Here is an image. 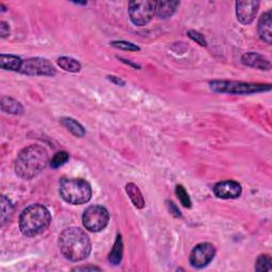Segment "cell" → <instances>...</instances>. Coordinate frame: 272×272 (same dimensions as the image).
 I'll return each instance as SVG.
<instances>
[{
	"instance_id": "obj_11",
	"label": "cell",
	"mask_w": 272,
	"mask_h": 272,
	"mask_svg": "<svg viewBox=\"0 0 272 272\" xmlns=\"http://www.w3.org/2000/svg\"><path fill=\"white\" fill-rule=\"evenodd\" d=\"M241 186L236 181H223L214 187V194L220 199H236L241 195Z\"/></svg>"
},
{
	"instance_id": "obj_27",
	"label": "cell",
	"mask_w": 272,
	"mask_h": 272,
	"mask_svg": "<svg viewBox=\"0 0 272 272\" xmlns=\"http://www.w3.org/2000/svg\"><path fill=\"white\" fill-rule=\"evenodd\" d=\"M168 206H169V211L171 214H173L175 217H181L182 216V214H181L180 209L177 207V205L173 202V201H170V202H168Z\"/></svg>"
},
{
	"instance_id": "obj_12",
	"label": "cell",
	"mask_w": 272,
	"mask_h": 272,
	"mask_svg": "<svg viewBox=\"0 0 272 272\" xmlns=\"http://www.w3.org/2000/svg\"><path fill=\"white\" fill-rule=\"evenodd\" d=\"M241 62H243V64L246 66L256 68L259 70L271 69V63L269 60L266 57L261 56L259 53H255V52L245 53L243 57H241Z\"/></svg>"
},
{
	"instance_id": "obj_14",
	"label": "cell",
	"mask_w": 272,
	"mask_h": 272,
	"mask_svg": "<svg viewBox=\"0 0 272 272\" xmlns=\"http://www.w3.org/2000/svg\"><path fill=\"white\" fill-rule=\"evenodd\" d=\"M179 5H180L179 2H156L155 13L159 18L166 19L174 15Z\"/></svg>"
},
{
	"instance_id": "obj_6",
	"label": "cell",
	"mask_w": 272,
	"mask_h": 272,
	"mask_svg": "<svg viewBox=\"0 0 272 272\" xmlns=\"http://www.w3.org/2000/svg\"><path fill=\"white\" fill-rule=\"evenodd\" d=\"M155 14V3L149 0H140L129 4V16L135 26L148 25Z\"/></svg>"
},
{
	"instance_id": "obj_16",
	"label": "cell",
	"mask_w": 272,
	"mask_h": 272,
	"mask_svg": "<svg viewBox=\"0 0 272 272\" xmlns=\"http://www.w3.org/2000/svg\"><path fill=\"white\" fill-rule=\"evenodd\" d=\"M126 191L129 198L132 201L135 207L142 209L145 207V199L142 194V191L138 188V186L134 183H129L126 186Z\"/></svg>"
},
{
	"instance_id": "obj_24",
	"label": "cell",
	"mask_w": 272,
	"mask_h": 272,
	"mask_svg": "<svg viewBox=\"0 0 272 272\" xmlns=\"http://www.w3.org/2000/svg\"><path fill=\"white\" fill-rule=\"evenodd\" d=\"M176 194H177L179 200L181 201V203L183 204V206H185L187 208L191 207L190 198H189V196L187 194V191L185 190V188L182 185H178L176 187Z\"/></svg>"
},
{
	"instance_id": "obj_23",
	"label": "cell",
	"mask_w": 272,
	"mask_h": 272,
	"mask_svg": "<svg viewBox=\"0 0 272 272\" xmlns=\"http://www.w3.org/2000/svg\"><path fill=\"white\" fill-rule=\"evenodd\" d=\"M68 158H69V155L66 151H60V152L56 153L55 156L51 158V160H50V166H51V168L53 169H57L59 167L63 166L67 162Z\"/></svg>"
},
{
	"instance_id": "obj_9",
	"label": "cell",
	"mask_w": 272,
	"mask_h": 272,
	"mask_svg": "<svg viewBox=\"0 0 272 272\" xmlns=\"http://www.w3.org/2000/svg\"><path fill=\"white\" fill-rule=\"evenodd\" d=\"M216 254L215 247L209 243H202L197 245L190 252L189 263L194 268L206 267Z\"/></svg>"
},
{
	"instance_id": "obj_3",
	"label": "cell",
	"mask_w": 272,
	"mask_h": 272,
	"mask_svg": "<svg viewBox=\"0 0 272 272\" xmlns=\"http://www.w3.org/2000/svg\"><path fill=\"white\" fill-rule=\"evenodd\" d=\"M51 223V215L43 204H31L19 217V229L27 237H34L45 232Z\"/></svg>"
},
{
	"instance_id": "obj_4",
	"label": "cell",
	"mask_w": 272,
	"mask_h": 272,
	"mask_svg": "<svg viewBox=\"0 0 272 272\" xmlns=\"http://www.w3.org/2000/svg\"><path fill=\"white\" fill-rule=\"evenodd\" d=\"M60 195L65 202L74 205L87 203L93 191L87 181L83 179H62L60 182Z\"/></svg>"
},
{
	"instance_id": "obj_13",
	"label": "cell",
	"mask_w": 272,
	"mask_h": 272,
	"mask_svg": "<svg viewBox=\"0 0 272 272\" xmlns=\"http://www.w3.org/2000/svg\"><path fill=\"white\" fill-rule=\"evenodd\" d=\"M271 11H268L260 16L258 21V34L259 37L267 44H271L272 42V31H271Z\"/></svg>"
},
{
	"instance_id": "obj_2",
	"label": "cell",
	"mask_w": 272,
	"mask_h": 272,
	"mask_svg": "<svg viewBox=\"0 0 272 272\" xmlns=\"http://www.w3.org/2000/svg\"><path fill=\"white\" fill-rule=\"evenodd\" d=\"M59 247L65 258L72 261L85 259L92 251V244L83 230L76 227L65 229L59 237Z\"/></svg>"
},
{
	"instance_id": "obj_21",
	"label": "cell",
	"mask_w": 272,
	"mask_h": 272,
	"mask_svg": "<svg viewBox=\"0 0 272 272\" xmlns=\"http://www.w3.org/2000/svg\"><path fill=\"white\" fill-rule=\"evenodd\" d=\"M255 270L256 271H271L272 270V258L270 255L261 254L257 257L255 263Z\"/></svg>"
},
{
	"instance_id": "obj_25",
	"label": "cell",
	"mask_w": 272,
	"mask_h": 272,
	"mask_svg": "<svg viewBox=\"0 0 272 272\" xmlns=\"http://www.w3.org/2000/svg\"><path fill=\"white\" fill-rule=\"evenodd\" d=\"M111 44H112L115 48H118L120 50H125V51H138V50L140 49L138 46L130 42H125V41L112 42Z\"/></svg>"
},
{
	"instance_id": "obj_28",
	"label": "cell",
	"mask_w": 272,
	"mask_h": 272,
	"mask_svg": "<svg viewBox=\"0 0 272 272\" xmlns=\"http://www.w3.org/2000/svg\"><path fill=\"white\" fill-rule=\"evenodd\" d=\"M10 34V27L6 22L0 23V36L7 37Z\"/></svg>"
},
{
	"instance_id": "obj_15",
	"label": "cell",
	"mask_w": 272,
	"mask_h": 272,
	"mask_svg": "<svg viewBox=\"0 0 272 272\" xmlns=\"http://www.w3.org/2000/svg\"><path fill=\"white\" fill-rule=\"evenodd\" d=\"M23 60L13 55H2L0 56V67L6 70H13V72H19Z\"/></svg>"
},
{
	"instance_id": "obj_26",
	"label": "cell",
	"mask_w": 272,
	"mask_h": 272,
	"mask_svg": "<svg viewBox=\"0 0 272 272\" xmlns=\"http://www.w3.org/2000/svg\"><path fill=\"white\" fill-rule=\"evenodd\" d=\"M188 36L191 39H194V41H196L197 43H199L201 46H206V39L201 33L197 32V31H194V30H191V31L188 32Z\"/></svg>"
},
{
	"instance_id": "obj_5",
	"label": "cell",
	"mask_w": 272,
	"mask_h": 272,
	"mask_svg": "<svg viewBox=\"0 0 272 272\" xmlns=\"http://www.w3.org/2000/svg\"><path fill=\"white\" fill-rule=\"evenodd\" d=\"M209 87L213 92L226 93L233 95H250L261 92H268L271 89L270 84L261 83H246L240 81H226V80H215L209 83Z\"/></svg>"
},
{
	"instance_id": "obj_29",
	"label": "cell",
	"mask_w": 272,
	"mask_h": 272,
	"mask_svg": "<svg viewBox=\"0 0 272 272\" xmlns=\"http://www.w3.org/2000/svg\"><path fill=\"white\" fill-rule=\"evenodd\" d=\"M108 80H111V81L114 82L115 84L117 85H124L125 84V81L123 79H120L119 77H115V76H108Z\"/></svg>"
},
{
	"instance_id": "obj_7",
	"label": "cell",
	"mask_w": 272,
	"mask_h": 272,
	"mask_svg": "<svg viewBox=\"0 0 272 272\" xmlns=\"http://www.w3.org/2000/svg\"><path fill=\"white\" fill-rule=\"evenodd\" d=\"M108 220V211L101 205H92L87 207L82 216L84 228L90 232L102 231L107 226Z\"/></svg>"
},
{
	"instance_id": "obj_30",
	"label": "cell",
	"mask_w": 272,
	"mask_h": 272,
	"mask_svg": "<svg viewBox=\"0 0 272 272\" xmlns=\"http://www.w3.org/2000/svg\"><path fill=\"white\" fill-rule=\"evenodd\" d=\"M74 271H87V270H90V271H94V270H97V271H100V268L98 267H94V266H89V267H77V268H74L73 269Z\"/></svg>"
},
{
	"instance_id": "obj_18",
	"label": "cell",
	"mask_w": 272,
	"mask_h": 272,
	"mask_svg": "<svg viewBox=\"0 0 272 272\" xmlns=\"http://www.w3.org/2000/svg\"><path fill=\"white\" fill-rule=\"evenodd\" d=\"M123 254H124L123 239H122V236L118 235L116 240H115L114 247L108 255V261L112 265L117 266L120 264V261H122V259H123Z\"/></svg>"
},
{
	"instance_id": "obj_20",
	"label": "cell",
	"mask_w": 272,
	"mask_h": 272,
	"mask_svg": "<svg viewBox=\"0 0 272 272\" xmlns=\"http://www.w3.org/2000/svg\"><path fill=\"white\" fill-rule=\"evenodd\" d=\"M61 123L75 136H77V137H83L85 135V130H84V128L81 125H80L78 122H76L75 119L68 118V117L62 118L61 119Z\"/></svg>"
},
{
	"instance_id": "obj_17",
	"label": "cell",
	"mask_w": 272,
	"mask_h": 272,
	"mask_svg": "<svg viewBox=\"0 0 272 272\" xmlns=\"http://www.w3.org/2000/svg\"><path fill=\"white\" fill-rule=\"evenodd\" d=\"M2 110L6 113L19 115L24 113V106L18 102L17 100L11 97H3L2 98Z\"/></svg>"
},
{
	"instance_id": "obj_19",
	"label": "cell",
	"mask_w": 272,
	"mask_h": 272,
	"mask_svg": "<svg viewBox=\"0 0 272 272\" xmlns=\"http://www.w3.org/2000/svg\"><path fill=\"white\" fill-rule=\"evenodd\" d=\"M58 65L69 73H79L81 70V64L77 60L69 57H61L58 59Z\"/></svg>"
},
{
	"instance_id": "obj_1",
	"label": "cell",
	"mask_w": 272,
	"mask_h": 272,
	"mask_svg": "<svg viewBox=\"0 0 272 272\" xmlns=\"http://www.w3.org/2000/svg\"><path fill=\"white\" fill-rule=\"evenodd\" d=\"M48 162L47 150L41 145H31L18 153L14 169L21 179L31 180L42 173Z\"/></svg>"
},
{
	"instance_id": "obj_22",
	"label": "cell",
	"mask_w": 272,
	"mask_h": 272,
	"mask_svg": "<svg viewBox=\"0 0 272 272\" xmlns=\"http://www.w3.org/2000/svg\"><path fill=\"white\" fill-rule=\"evenodd\" d=\"M13 214V205L10 202V200L6 198V196H2V221L3 224L6 223L7 219Z\"/></svg>"
},
{
	"instance_id": "obj_10",
	"label": "cell",
	"mask_w": 272,
	"mask_h": 272,
	"mask_svg": "<svg viewBox=\"0 0 272 272\" xmlns=\"http://www.w3.org/2000/svg\"><path fill=\"white\" fill-rule=\"evenodd\" d=\"M259 8L258 2H237L236 15L243 25H250L254 21Z\"/></svg>"
},
{
	"instance_id": "obj_8",
	"label": "cell",
	"mask_w": 272,
	"mask_h": 272,
	"mask_svg": "<svg viewBox=\"0 0 272 272\" xmlns=\"http://www.w3.org/2000/svg\"><path fill=\"white\" fill-rule=\"evenodd\" d=\"M19 73L27 76H48L52 77L57 74L56 68L48 60L43 58H30L25 60L19 69Z\"/></svg>"
}]
</instances>
